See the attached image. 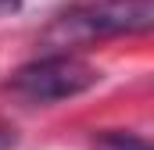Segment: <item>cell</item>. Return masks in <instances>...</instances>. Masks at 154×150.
<instances>
[{
    "mask_svg": "<svg viewBox=\"0 0 154 150\" xmlns=\"http://www.w3.org/2000/svg\"><path fill=\"white\" fill-rule=\"evenodd\" d=\"M151 25L154 0H79L43 29V46L72 50L111 36H143Z\"/></svg>",
    "mask_w": 154,
    "mask_h": 150,
    "instance_id": "1",
    "label": "cell"
},
{
    "mask_svg": "<svg viewBox=\"0 0 154 150\" xmlns=\"http://www.w3.org/2000/svg\"><path fill=\"white\" fill-rule=\"evenodd\" d=\"M100 82V72L68 50H50L36 61L22 64L11 75V89L32 104H54V100H68L86 89H93Z\"/></svg>",
    "mask_w": 154,
    "mask_h": 150,
    "instance_id": "2",
    "label": "cell"
},
{
    "mask_svg": "<svg viewBox=\"0 0 154 150\" xmlns=\"http://www.w3.org/2000/svg\"><path fill=\"white\" fill-rule=\"evenodd\" d=\"M93 150H151V143L136 132H122V129H111V132H100L93 140Z\"/></svg>",
    "mask_w": 154,
    "mask_h": 150,
    "instance_id": "3",
    "label": "cell"
}]
</instances>
